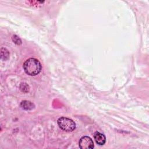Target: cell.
<instances>
[{"label":"cell","instance_id":"1","mask_svg":"<svg viewBox=\"0 0 149 149\" xmlns=\"http://www.w3.org/2000/svg\"><path fill=\"white\" fill-rule=\"evenodd\" d=\"M23 69L29 76H36L41 70V65L37 59L31 58L27 59L23 63Z\"/></svg>","mask_w":149,"mask_h":149},{"label":"cell","instance_id":"2","mask_svg":"<svg viewBox=\"0 0 149 149\" xmlns=\"http://www.w3.org/2000/svg\"><path fill=\"white\" fill-rule=\"evenodd\" d=\"M57 123L59 127L62 130L65 132H72L76 128L75 122L73 120L68 118H66V117L59 118L58 119Z\"/></svg>","mask_w":149,"mask_h":149},{"label":"cell","instance_id":"3","mask_svg":"<svg viewBox=\"0 0 149 149\" xmlns=\"http://www.w3.org/2000/svg\"><path fill=\"white\" fill-rule=\"evenodd\" d=\"M79 147L81 149H92L94 148L93 140L88 136H83L79 142Z\"/></svg>","mask_w":149,"mask_h":149},{"label":"cell","instance_id":"4","mask_svg":"<svg viewBox=\"0 0 149 149\" xmlns=\"http://www.w3.org/2000/svg\"><path fill=\"white\" fill-rule=\"evenodd\" d=\"M94 139L96 143L100 146L104 145L106 141V138L104 134L98 132H95L94 133Z\"/></svg>","mask_w":149,"mask_h":149},{"label":"cell","instance_id":"5","mask_svg":"<svg viewBox=\"0 0 149 149\" xmlns=\"http://www.w3.org/2000/svg\"><path fill=\"white\" fill-rule=\"evenodd\" d=\"M20 107L22 109L25 110H31L34 108V105L33 103L29 101L24 100L21 102Z\"/></svg>","mask_w":149,"mask_h":149},{"label":"cell","instance_id":"6","mask_svg":"<svg viewBox=\"0 0 149 149\" xmlns=\"http://www.w3.org/2000/svg\"><path fill=\"white\" fill-rule=\"evenodd\" d=\"M9 56V51L4 48H1V59L6 61V59H8Z\"/></svg>","mask_w":149,"mask_h":149},{"label":"cell","instance_id":"7","mask_svg":"<svg viewBox=\"0 0 149 149\" xmlns=\"http://www.w3.org/2000/svg\"><path fill=\"white\" fill-rule=\"evenodd\" d=\"M12 40L13 41V42L16 44L17 45H20L22 44V41L20 39V38H19V37H17V36L15 35L13 36L12 37Z\"/></svg>","mask_w":149,"mask_h":149}]
</instances>
